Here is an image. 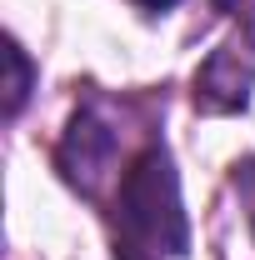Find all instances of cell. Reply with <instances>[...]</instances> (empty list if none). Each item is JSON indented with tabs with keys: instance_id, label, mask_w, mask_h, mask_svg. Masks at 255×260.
Returning a JSON list of instances; mask_svg holds the SVG:
<instances>
[{
	"instance_id": "6da1fadb",
	"label": "cell",
	"mask_w": 255,
	"mask_h": 260,
	"mask_svg": "<svg viewBox=\"0 0 255 260\" xmlns=\"http://www.w3.org/2000/svg\"><path fill=\"white\" fill-rule=\"evenodd\" d=\"M110 250L115 260H180L190 250V220L180 200V175L165 140H145L125 165L110 200Z\"/></svg>"
},
{
	"instance_id": "7a4b0ae2",
	"label": "cell",
	"mask_w": 255,
	"mask_h": 260,
	"mask_svg": "<svg viewBox=\"0 0 255 260\" xmlns=\"http://www.w3.org/2000/svg\"><path fill=\"white\" fill-rule=\"evenodd\" d=\"M125 110H115V100H85L70 125H65L60 145H55V165H60L65 185L80 190L85 200H100L105 185H120V165H130L140 150L125 155Z\"/></svg>"
},
{
	"instance_id": "3957f363",
	"label": "cell",
	"mask_w": 255,
	"mask_h": 260,
	"mask_svg": "<svg viewBox=\"0 0 255 260\" xmlns=\"http://www.w3.org/2000/svg\"><path fill=\"white\" fill-rule=\"evenodd\" d=\"M255 90V10L200 60L195 70V110L205 115H235L250 105Z\"/></svg>"
},
{
	"instance_id": "277c9868",
	"label": "cell",
	"mask_w": 255,
	"mask_h": 260,
	"mask_svg": "<svg viewBox=\"0 0 255 260\" xmlns=\"http://www.w3.org/2000/svg\"><path fill=\"white\" fill-rule=\"evenodd\" d=\"M5 60H10V95H5V115H20V105L30 95V60H25V50L10 40V50H5Z\"/></svg>"
},
{
	"instance_id": "5b68a950",
	"label": "cell",
	"mask_w": 255,
	"mask_h": 260,
	"mask_svg": "<svg viewBox=\"0 0 255 260\" xmlns=\"http://www.w3.org/2000/svg\"><path fill=\"white\" fill-rule=\"evenodd\" d=\"M215 10H225V15H250V5L255 0H210Z\"/></svg>"
},
{
	"instance_id": "8992f818",
	"label": "cell",
	"mask_w": 255,
	"mask_h": 260,
	"mask_svg": "<svg viewBox=\"0 0 255 260\" xmlns=\"http://www.w3.org/2000/svg\"><path fill=\"white\" fill-rule=\"evenodd\" d=\"M135 5H140V10H170L175 0H135Z\"/></svg>"
}]
</instances>
